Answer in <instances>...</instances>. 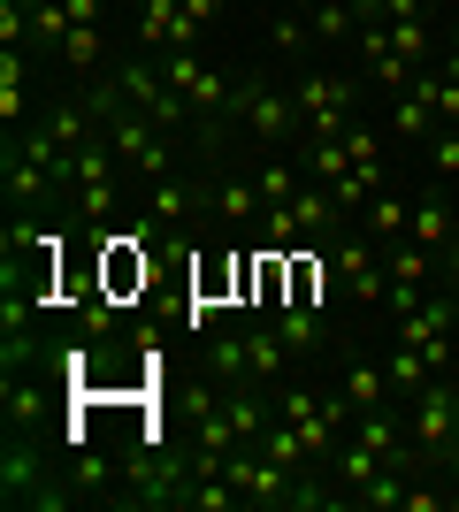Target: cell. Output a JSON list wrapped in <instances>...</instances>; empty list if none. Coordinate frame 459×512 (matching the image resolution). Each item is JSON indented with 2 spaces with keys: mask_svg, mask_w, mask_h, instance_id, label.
Segmentation results:
<instances>
[{
  "mask_svg": "<svg viewBox=\"0 0 459 512\" xmlns=\"http://www.w3.org/2000/svg\"><path fill=\"white\" fill-rule=\"evenodd\" d=\"M345 406L368 413V406H391V375L375 360H345Z\"/></svg>",
  "mask_w": 459,
  "mask_h": 512,
  "instance_id": "cell-19",
  "label": "cell"
},
{
  "mask_svg": "<svg viewBox=\"0 0 459 512\" xmlns=\"http://www.w3.org/2000/svg\"><path fill=\"white\" fill-rule=\"evenodd\" d=\"M406 237L437 253V245H452V237H459V214L444 207V199H414V222H406Z\"/></svg>",
  "mask_w": 459,
  "mask_h": 512,
  "instance_id": "cell-20",
  "label": "cell"
},
{
  "mask_svg": "<svg viewBox=\"0 0 459 512\" xmlns=\"http://www.w3.org/2000/svg\"><path fill=\"white\" fill-rule=\"evenodd\" d=\"M207 214H215V222H230V230H261L268 199H261V184H245V176H222V184H207Z\"/></svg>",
  "mask_w": 459,
  "mask_h": 512,
  "instance_id": "cell-7",
  "label": "cell"
},
{
  "mask_svg": "<svg viewBox=\"0 0 459 512\" xmlns=\"http://www.w3.org/2000/svg\"><path fill=\"white\" fill-rule=\"evenodd\" d=\"M0 184H8V199H16V207H46V199H69L62 184L39 169V161H23V153H8V146H0Z\"/></svg>",
  "mask_w": 459,
  "mask_h": 512,
  "instance_id": "cell-9",
  "label": "cell"
},
{
  "mask_svg": "<svg viewBox=\"0 0 459 512\" xmlns=\"http://www.w3.org/2000/svg\"><path fill=\"white\" fill-rule=\"evenodd\" d=\"M383 31H391V54H398L406 69H414V62H437V54H444V39H437L421 16H383Z\"/></svg>",
  "mask_w": 459,
  "mask_h": 512,
  "instance_id": "cell-14",
  "label": "cell"
},
{
  "mask_svg": "<svg viewBox=\"0 0 459 512\" xmlns=\"http://www.w3.org/2000/svg\"><path fill=\"white\" fill-rule=\"evenodd\" d=\"M238 123H253L261 146H284L291 130H306V115H299V100L276 92V85H238Z\"/></svg>",
  "mask_w": 459,
  "mask_h": 512,
  "instance_id": "cell-5",
  "label": "cell"
},
{
  "mask_svg": "<svg viewBox=\"0 0 459 512\" xmlns=\"http://www.w3.org/2000/svg\"><path fill=\"white\" fill-rule=\"evenodd\" d=\"M360 222H368V237H375V245H398V237H406V222H414V199H398L391 184H383V192H375L368 207H360Z\"/></svg>",
  "mask_w": 459,
  "mask_h": 512,
  "instance_id": "cell-15",
  "label": "cell"
},
{
  "mask_svg": "<svg viewBox=\"0 0 459 512\" xmlns=\"http://www.w3.org/2000/svg\"><path fill=\"white\" fill-rule=\"evenodd\" d=\"M253 184H261V199H268V207H291L306 176H299V161H268V169L253 176Z\"/></svg>",
  "mask_w": 459,
  "mask_h": 512,
  "instance_id": "cell-23",
  "label": "cell"
},
{
  "mask_svg": "<svg viewBox=\"0 0 459 512\" xmlns=\"http://www.w3.org/2000/svg\"><path fill=\"white\" fill-rule=\"evenodd\" d=\"M444 283H459V237L444 245Z\"/></svg>",
  "mask_w": 459,
  "mask_h": 512,
  "instance_id": "cell-30",
  "label": "cell"
},
{
  "mask_svg": "<svg viewBox=\"0 0 459 512\" xmlns=\"http://www.w3.org/2000/svg\"><path fill=\"white\" fill-rule=\"evenodd\" d=\"M207 207V192H192L184 176H161V184H146V222L161 230V245H184V222Z\"/></svg>",
  "mask_w": 459,
  "mask_h": 512,
  "instance_id": "cell-6",
  "label": "cell"
},
{
  "mask_svg": "<svg viewBox=\"0 0 459 512\" xmlns=\"http://www.w3.org/2000/svg\"><path fill=\"white\" fill-rule=\"evenodd\" d=\"M245 360H253V375H261V383H276V375L291 367V344L276 337V321H268V314L245 329Z\"/></svg>",
  "mask_w": 459,
  "mask_h": 512,
  "instance_id": "cell-16",
  "label": "cell"
},
{
  "mask_svg": "<svg viewBox=\"0 0 459 512\" xmlns=\"http://www.w3.org/2000/svg\"><path fill=\"white\" fill-rule=\"evenodd\" d=\"M291 214H299L306 245H329V237H337V230H352V214L337 207V192H329V184H299V199H291Z\"/></svg>",
  "mask_w": 459,
  "mask_h": 512,
  "instance_id": "cell-8",
  "label": "cell"
},
{
  "mask_svg": "<svg viewBox=\"0 0 459 512\" xmlns=\"http://www.w3.org/2000/svg\"><path fill=\"white\" fill-rule=\"evenodd\" d=\"M0 497L8 505H31V512H54L62 490H54V474H46V451L31 428H8V444H0Z\"/></svg>",
  "mask_w": 459,
  "mask_h": 512,
  "instance_id": "cell-2",
  "label": "cell"
},
{
  "mask_svg": "<svg viewBox=\"0 0 459 512\" xmlns=\"http://www.w3.org/2000/svg\"><path fill=\"white\" fill-rule=\"evenodd\" d=\"M291 100L306 115V138H345L360 123V77H337V69H299Z\"/></svg>",
  "mask_w": 459,
  "mask_h": 512,
  "instance_id": "cell-1",
  "label": "cell"
},
{
  "mask_svg": "<svg viewBox=\"0 0 459 512\" xmlns=\"http://www.w3.org/2000/svg\"><path fill=\"white\" fill-rule=\"evenodd\" d=\"M444 474H452V482H459V436H452V451H444Z\"/></svg>",
  "mask_w": 459,
  "mask_h": 512,
  "instance_id": "cell-31",
  "label": "cell"
},
{
  "mask_svg": "<svg viewBox=\"0 0 459 512\" xmlns=\"http://www.w3.org/2000/svg\"><path fill=\"white\" fill-rule=\"evenodd\" d=\"M69 482H77V497H100V490H108V459H92V451H69Z\"/></svg>",
  "mask_w": 459,
  "mask_h": 512,
  "instance_id": "cell-26",
  "label": "cell"
},
{
  "mask_svg": "<svg viewBox=\"0 0 459 512\" xmlns=\"http://www.w3.org/2000/svg\"><path fill=\"white\" fill-rule=\"evenodd\" d=\"M306 31H314V46H352V31H360V16H352V0H314V8H299Z\"/></svg>",
  "mask_w": 459,
  "mask_h": 512,
  "instance_id": "cell-17",
  "label": "cell"
},
{
  "mask_svg": "<svg viewBox=\"0 0 459 512\" xmlns=\"http://www.w3.org/2000/svg\"><path fill=\"white\" fill-rule=\"evenodd\" d=\"M437 123H459V77H444V85H437Z\"/></svg>",
  "mask_w": 459,
  "mask_h": 512,
  "instance_id": "cell-29",
  "label": "cell"
},
{
  "mask_svg": "<svg viewBox=\"0 0 459 512\" xmlns=\"http://www.w3.org/2000/svg\"><path fill=\"white\" fill-rule=\"evenodd\" d=\"M421 146H429V169H437L444 184H459V123L429 130V138H421Z\"/></svg>",
  "mask_w": 459,
  "mask_h": 512,
  "instance_id": "cell-24",
  "label": "cell"
},
{
  "mask_svg": "<svg viewBox=\"0 0 459 512\" xmlns=\"http://www.w3.org/2000/svg\"><path fill=\"white\" fill-rule=\"evenodd\" d=\"M329 276L352 291V306H383L391 299V268H383V245L368 230H337L329 237Z\"/></svg>",
  "mask_w": 459,
  "mask_h": 512,
  "instance_id": "cell-4",
  "label": "cell"
},
{
  "mask_svg": "<svg viewBox=\"0 0 459 512\" xmlns=\"http://www.w3.org/2000/svg\"><path fill=\"white\" fill-rule=\"evenodd\" d=\"M207 375H215V383H253V360H245V329H215V337H207Z\"/></svg>",
  "mask_w": 459,
  "mask_h": 512,
  "instance_id": "cell-18",
  "label": "cell"
},
{
  "mask_svg": "<svg viewBox=\"0 0 459 512\" xmlns=\"http://www.w3.org/2000/svg\"><path fill=\"white\" fill-rule=\"evenodd\" d=\"M0 413H8V428H31L39 436V421H46V383L23 367V375H0Z\"/></svg>",
  "mask_w": 459,
  "mask_h": 512,
  "instance_id": "cell-10",
  "label": "cell"
},
{
  "mask_svg": "<svg viewBox=\"0 0 459 512\" xmlns=\"http://www.w3.org/2000/svg\"><path fill=\"white\" fill-rule=\"evenodd\" d=\"M268 39H276V54H306V46H314V31H306L299 8H284V16L268 23Z\"/></svg>",
  "mask_w": 459,
  "mask_h": 512,
  "instance_id": "cell-25",
  "label": "cell"
},
{
  "mask_svg": "<svg viewBox=\"0 0 459 512\" xmlns=\"http://www.w3.org/2000/svg\"><path fill=\"white\" fill-rule=\"evenodd\" d=\"M284 299H291V253L253 245V306H261V314H276Z\"/></svg>",
  "mask_w": 459,
  "mask_h": 512,
  "instance_id": "cell-11",
  "label": "cell"
},
{
  "mask_svg": "<svg viewBox=\"0 0 459 512\" xmlns=\"http://www.w3.org/2000/svg\"><path fill=\"white\" fill-rule=\"evenodd\" d=\"M398 512H444V490H421V482H406V497H398Z\"/></svg>",
  "mask_w": 459,
  "mask_h": 512,
  "instance_id": "cell-28",
  "label": "cell"
},
{
  "mask_svg": "<svg viewBox=\"0 0 459 512\" xmlns=\"http://www.w3.org/2000/svg\"><path fill=\"white\" fill-rule=\"evenodd\" d=\"M276 337L291 344V360H306V352H322V337H329V321H322V306H276Z\"/></svg>",
  "mask_w": 459,
  "mask_h": 512,
  "instance_id": "cell-12",
  "label": "cell"
},
{
  "mask_svg": "<svg viewBox=\"0 0 459 512\" xmlns=\"http://www.w3.org/2000/svg\"><path fill=\"white\" fill-rule=\"evenodd\" d=\"M100 62H108V31H100V23H69L62 69H77V77H100Z\"/></svg>",
  "mask_w": 459,
  "mask_h": 512,
  "instance_id": "cell-21",
  "label": "cell"
},
{
  "mask_svg": "<svg viewBox=\"0 0 459 512\" xmlns=\"http://www.w3.org/2000/svg\"><path fill=\"white\" fill-rule=\"evenodd\" d=\"M383 16H421V0H360V23H383Z\"/></svg>",
  "mask_w": 459,
  "mask_h": 512,
  "instance_id": "cell-27",
  "label": "cell"
},
{
  "mask_svg": "<svg viewBox=\"0 0 459 512\" xmlns=\"http://www.w3.org/2000/svg\"><path fill=\"white\" fill-rule=\"evenodd\" d=\"M459 436V383H421L414 406H406V444H414L421 467H444V451Z\"/></svg>",
  "mask_w": 459,
  "mask_h": 512,
  "instance_id": "cell-3",
  "label": "cell"
},
{
  "mask_svg": "<svg viewBox=\"0 0 459 512\" xmlns=\"http://www.w3.org/2000/svg\"><path fill=\"white\" fill-rule=\"evenodd\" d=\"M383 375H391V398H414V390H421V383H437V367L421 360L414 344H398L391 360H383Z\"/></svg>",
  "mask_w": 459,
  "mask_h": 512,
  "instance_id": "cell-22",
  "label": "cell"
},
{
  "mask_svg": "<svg viewBox=\"0 0 459 512\" xmlns=\"http://www.w3.org/2000/svg\"><path fill=\"white\" fill-rule=\"evenodd\" d=\"M176 31H184V0H138V46L146 54H169Z\"/></svg>",
  "mask_w": 459,
  "mask_h": 512,
  "instance_id": "cell-13",
  "label": "cell"
}]
</instances>
